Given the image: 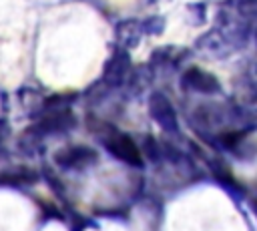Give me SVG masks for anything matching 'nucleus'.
I'll return each mask as SVG.
<instances>
[{
    "instance_id": "423d86ee",
    "label": "nucleus",
    "mask_w": 257,
    "mask_h": 231,
    "mask_svg": "<svg viewBox=\"0 0 257 231\" xmlns=\"http://www.w3.org/2000/svg\"><path fill=\"white\" fill-rule=\"evenodd\" d=\"M145 28L139 26V22L131 20V22H120L118 24V30H116V36H118V42L120 44H128V46H135L137 40L141 38V32Z\"/></svg>"
},
{
    "instance_id": "f03ea898",
    "label": "nucleus",
    "mask_w": 257,
    "mask_h": 231,
    "mask_svg": "<svg viewBox=\"0 0 257 231\" xmlns=\"http://www.w3.org/2000/svg\"><path fill=\"white\" fill-rule=\"evenodd\" d=\"M104 147L108 149V153H112L122 163L133 165V167H143V153L139 151V147L135 145V141L131 137L112 133L104 139Z\"/></svg>"
},
{
    "instance_id": "39448f33",
    "label": "nucleus",
    "mask_w": 257,
    "mask_h": 231,
    "mask_svg": "<svg viewBox=\"0 0 257 231\" xmlns=\"http://www.w3.org/2000/svg\"><path fill=\"white\" fill-rule=\"evenodd\" d=\"M128 66H131V60H128V52L124 48H118L106 62L104 66V80L108 84H120L126 74H128Z\"/></svg>"
},
{
    "instance_id": "20e7f679",
    "label": "nucleus",
    "mask_w": 257,
    "mask_h": 231,
    "mask_svg": "<svg viewBox=\"0 0 257 231\" xmlns=\"http://www.w3.org/2000/svg\"><path fill=\"white\" fill-rule=\"evenodd\" d=\"M96 159L94 151L88 147H68L56 153V163L62 169H82Z\"/></svg>"
},
{
    "instance_id": "f257e3e1",
    "label": "nucleus",
    "mask_w": 257,
    "mask_h": 231,
    "mask_svg": "<svg viewBox=\"0 0 257 231\" xmlns=\"http://www.w3.org/2000/svg\"><path fill=\"white\" fill-rule=\"evenodd\" d=\"M149 112L155 119V123L167 131V133H177L179 131V121L173 102L163 94V92H153L149 98Z\"/></svg>"
},
{
    "instance_id": "7ed1b4c3",
    "label": "nucleus",
    "mask_w": 257,
    "mask_h": 231,
    "mask_svg": "<svg viewBox=\"0 0 257 231\" xmlns=\"http://www.w3.org/2000/svg\"><path fill=\"white\" fill-rule=\"evenodd\" d=\"M181 86L187 88V90L201 92V94H215L221 88L219 80L211 72H207L203 68H197V66L185 70V74L181 78Z\"/></svg>"
}]
</instances>
